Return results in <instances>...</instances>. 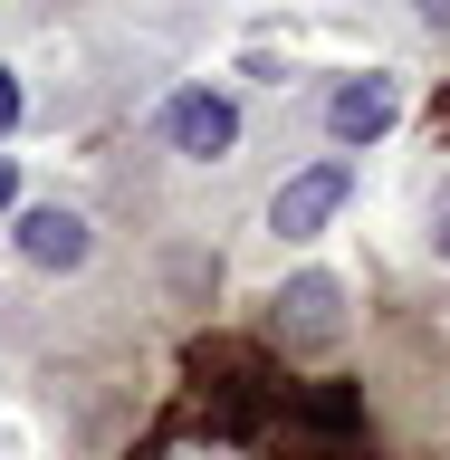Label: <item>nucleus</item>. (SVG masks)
Returning <instances> with one entry per match:
<instances>
[{
  "label": "nucleus",
  "instance_id": "nucleus-8",
  "mask_svg": "<svg viewBox=\"0 0 450 460\" xmlns=\"http://www.w3.org/2000/svg\"><path fill=\"white\" fill-rule=\"evenodd\" d=\"M412 10H422V20H431V29H450V0H412Z\"/></svg>",
  "mask_w": 450,
  "mask_h": 460
},
{
  "label": "nucleus",
  "instance_id": "nucleus-1",
  "mask_svg": "<svg viewBox=\"0 0 450 460\" xmlns=\"http://www.w3.org/2000/svg\"><path fill=\"white\" fill-rule=\"evenodd\" d=\"M345 192H355V164H345V154H326V164H307V172H287L278 201H269V230H278V240H316V230L345 211Z\"/></svg>",
  "mask_w": 450,
  "mask_h": 460
},
{
  "label": "nucleus",
  "instance_id": "nucleus-7",
  "mask_svg": "<svg viewBox=\"0 0 450 460\" xmlns=\"http://www.w3.org/2000/svg\"><path fill=\"white\" fill-rule=\"evenodd\" d=\"M10 201H20V164H10V154H0V211H10Z\"/></svg>",
  "mask_w": 450,
  "mask_h": 460
},
{
  "label": "nucleus",
  "instance_id": "nucleus-9",
  "mask_svg": "<svg viewBox=\"0 0 450 460\" xmlns=\"http://www.w3.org/2000/svg\"><path fill=\"white\" fill-rule=\"evenodd\" d=\"M441 211H450V192H441Z\"/></svg>",
  "mask_w": 450,
  "mask_h": 460
},
{
  "label": "nucleus",
  "instance_id": "nucleus-2",
  "mask_svg": "<svg viewBox=\"0 0 450 460\" xmlns=\"http://www.w3.org/2000/svg\"><path fill=\"white\" fill-rule=\"evenodd\" d=\"M163 144L192 154V164H221L230 144H240V106H230L221 86H182V96L163 106Z\"/></svg>",
  "mask_w": 450,
  "mask_h": 460
},
{
  "label": "nucleus",
  "instance_id": "nucleus-3",
  "mask_svg": "<svg viewBox=\"0 0 450 460\" xmlns=\"http://www.w3.org/2000/svg\"><path fill=\"white\" fill-rule=\"evenodd\" d=\"M393 115H402V86H393V77H345L336 96H326V135L355 154V144L393 135Z\"/></svg>",
  "mask_w": 450,
  "mask_h": 460
},
{
  "label": "nucleus",
  "instance_id": "nucleus-5",
  "mask_svg": "<svg viewBox=\"0 0 450 460\" xmlns=\"http://www.w3.org/2000/svg\"><path fill=\"white\" fill-rule=\"evenodd\" d=\"M20 259H29V269H77V259H86V221L67 211V201L20 211Z\"/></svg>",
  "mask_w": 450,
  "mask_h": 460
},
{
  "label": "nucleus",
  "instance_id": "nucleus-6",
  "mask_svg": "<svg viewBox=\"0 0 450 460\" xmlns=\"http://www.w3.org/2000/svg\"><path fill=\"white\" fill-rule=\"evenodd\" d=\"M10 125H20V77L0 67V135H10Z\"/></svg>",
  "mask_w": 450,
  "mask_h": 460
},
{
  "label": "nucleus",
  "instance_id": "nucleus-4",
  "mask_svg": "<svg viewBox=\"0 0 450 460\" xmlns=\"http://www.w3.org/2000/svg\"><path fill=\"white\" fill-rule=\"evenodd\" d=\"M336 326H345V288L336 279H316V269H307V279L278 288V336L287 345H316V336H336Z\"/></svg>",
  "mask_w": 450,
  "mask_h": 460
}]
</instances>
